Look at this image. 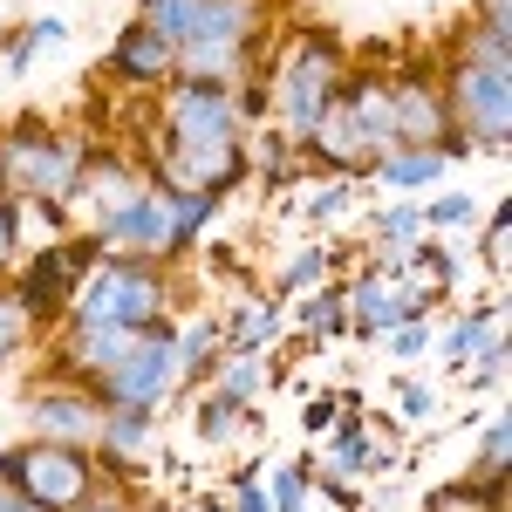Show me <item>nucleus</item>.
Returning a JSON list of instances; mask_svg holds the SVG:
<instances>
[{
	"instance_id": "f257e3e1",
	"label": "nucleus",
	"mask_w": 512,
	"mask_h": 512,
	"mask_svg": "<svg viewBox=\"0 0 512 512\" xmlns=\"http://www.w3.org/2000/svg\"><path fill=\"white\" fill-rule=\"evenodd\" d=\"M349 62H342V35L335 28H301V35L280 48L274 82H267V110L280 117V137L301 151V137L321 123V110L342 96Z\"/></svg>"
},
{
	"instance_id": "7ed1b4c3",
	"label": "nucleus",
	"mask_w": 512,
	"mask_h": 512,
	"mask_svg": "<svg viewBox=\"0 0 512 512\" xmlns=\"http://www.w3.org/2000/svg\"><path fill=\"white\" fill-rule=\"evenodd\" d=\"M82 158H89L82 137H55L48 123L21 117L7 137H0L7 198H28V205H55V212H69V205H76V185H82Z\"/></svg>"
},
{
	"instance_id": "412c9836",
	"label": "nucleus",
	"mask_w": 512,
	"mask_h": 512,
	"mask_svg": "<svg viewBox=\"0 0 512 512\" xmlns=\"http://www.w3.org/2000/svg\"><path fill=\"white\" fill-rule=\"evenodd\" d=\"M369 171H376V178H383L390 192H403V198H424V185H437V178H444L451 164L437 158V151H410V144H396V151H383V158L369 164Z\"/></svg>"
},
{
	"instance_id": "37998d69",
	"label": "nucleus",
	"mask_w": 512,
	"mask_h": 512,
	"mask_svg": "<svg viewBox=\"0 0 512 512\" xmlns=\"http://www.w3.org/2000/svg\"><path fill=\"white\" fill-rule=\"evenodd\" d=\"M82 512H130V499H123V492H110V478H103V492H96Z\"/></svg>"
},
{
	"instance_id": "e433bc0d",
	"label": "nucleus",
	"mask_w": 512,
	"mask_h": 512,
	"mask_svg": "<svg viewBox=\"0 0 512 512\" xmlns=\"http://www.w3.org/2000/svg\"><path fill=\"white\" fill-rule=\"evenodd\" d=\"M349 205H355V185H349V178H328V185L308 198V219H315V226H321V219H342Z\"/></svg>"
},
{
	"instance_id": "ea45409f",
	"label": "nucleus",
	"mask_w": 512,
	"mask_h": 512,
	"mask_svg": "<svg viewBox=\"0 0 512 512\" xmlns=\"http://www.w3.org/2000/svg\"><path fill=\"white\" fill-rule=\"evenodd\" d=\"M431 151H437L444 164H472V151H478V144L465 137V130H458V123H444V130H437V144H431Z\"/></svg>"
},
{
	"instance_id": "58836bf2",
	"label": "nucleus",
	"mask_w": 512,
	"mask_h": 512,
	"mask_svg": "<svg viewBox=\"0 0 512 512\" xmlns=\"http://www.w3.org/2000/svg\"><path fill=\"white\" fill-rule=\"evenodd\" d=\"M506 212H492V226H485V267H492V274L506 280V260H512V246H506Z\"/></svg>"
},
{
	"instance_id": "bb28decb",
	"label": "nucleus",
	"mask_w": 512,
	"mask_h": 512,
	"mask_svg": "<svg viewBox=\"0 0 512 512\" xmlns=\"http://www.w3.org/2000/svg\"><path fill=\"white\" fill-rule=\"evenodd\" d=\"M506 465H512V424H506V410H492L485 431H478L472 478H478V485H506Z\"/></svg>"
},
{
	"instance_id": "a18cd8bd",
	"label": "nucleus",
	"mask_w": 512,
	"mask_h": 512,
	"mask_svg": "<svg viewBox=\"0 0 512 512\" xmlns=\"http://www.w3.org/2000/svg\"><path fill=\"white\" fill-rule=\"evenodd\" d=\"M0 512H48V506H35L28 492H14V485H0Z\"/></svg>"
},
{
	"instance_id": "2eb2a0df",
	"label": "nucleus",
	"mask_w": 512,
	"mask_h": 512,
	"mask_svg": "<svg viewBox=\"0 0 512 512\" xmlns=\"http://www.w3.org/2000/svg\"><path fill=\"white\" fill-rule=\"evenodd\" d=\"M342 117H349L355 130V144L369 151V164L383 158V151H396V117H390V82H376V76H349L342 82Z\"/></svg>"
},
{
	"instance_id": "0eeeda50",
	"label": "nucleus",
	"mask_w": 512,
	"mask_h": 512,
	"mask_svg": "<svg viewBox=\"0 0 512 512\" xmlns=\"http://www.w3.org/2000/svg\"><path fill=\"white\" fill-rule=\"evenodd\" d=\"M239 103L233 89H212V82H164V158H192V151H219L239 144Z\"/></svg>"
},
{
	"instance_id": "79ce46f5",
	"label": "nucleus",
	"mask_w": 512,
	"mask_h": 512,
	"mask_svg": "<svg viewBox=\"0 0 512 512\" xmlns=\"http://www.w3.org/2000/svg\"><path fill=\"white\" fill-rule=\"evenodd\" d=\"M28 69H35V41L7 35V76H28Z\"/></svg>"
},
{
	"instance_id": "2f4dec72",
	"label": "nucleus",
	"mask_w": 512,
	"mask_h": 512,
	"mask_svg": "<svg viewBox=\"0 0 512 512\" xmlns=\"http://www.w3.org/2000/svg\"><path fill=\"white\" fill-rule=\"evenodd\" d=\"M383 342H390V355L403 362V369H410V362H424V355H431V342H437V321H431V315H417V321H396V328L383 335Z\"/></svg>"
},
{
	"instance_id": "a878e982",
	"label": "nucleus",
	"mask_w": 512,
	"mask_h": 512,
	"mask_svg": "<svg viewBox=\"0 0 512 512\" xmlns=\"http://www.w3.org/2000/svg\"><path fill=\"white\" fill-rule=\"evenodd\" d=\"M328 274H335V246H301L287 267H280L274 280V301H294V294H315V287H328Z\"/></svg>"
},
{
	"instance_id": "1a4fd4ad",
	"label": "nucleus",
	"mask_w": 512,
	"mask_h": 512,
	"mask_svg": "<svg viewBox=\"0 0 512 512\" xmlns=\"http://www.w3.org/2000/svg\"><path fill=\"white\" fill-rule=\"evenodd\" d=\"M89 239L117 260H158L171 267L178 260V239H171V205H164V185H151L144 198H130L123 212H110L103 226H89Z\"/></svg>"
},
{
	"instance_id": "4c0bfd02",
	"label": "nucleus",
	"mask_w": 512,
	"mask_h": 512,
	"mask_svg": "<svg viewBox=\"0 0 512 512\" xmlns=\"http://www.w3.org/2000/svg\"><path fill=\"white\" fill-rule=\"evenodd\" d=\"M21 260V205L0 192V267H14Z\"/></svg>"
},
{
	"instance_id": "72a5a7b5",
	"label": "nucleus",
	"mask_w": 512,
	"mask_h": 512,
	"mask_svg": "<svg viewBox=\"0 0 512 512\" xmlns=\"http://www.w3.org/2000/svg\"><path fill=\"white\" fill-rule=\"evenodd\" d=\"M478 219V198L472 192H444L424 205V233H444V226H472Z\"/></svg>"
},
{
	"instance_id": "aec40b11",
	"label": "nucleus",
	"mask_w": 512,
	"mask_h": 512,
	"mask_svg": "<svg viewBox=\"0 0 512 512\" xmlns=\"http://www.w3.org/2000/svg\"><path fill=\"white\" fill-rule=\"evenodd\" d=\"M212 390L239 403V410H253L260 396L274 390V355H253V349H226L212 362Z\"/></svg>"
},
{
	"instance_id": "39448f33",
	"label": "nucleus",
	"mask_w": 512,
	"mask_h": 512,
	"mask_svg": "<svg viewBox=\"0 0 512 512\" xmlns=\"http://www.w3.org/2000/svg\"><path fill=\"white\" fill-rule=\"evenodd\" d=\"M0 485L28 492L48 512H82L103 492V465L69 444H14V451H0Z\"/></svg>"
},
{
	"instance_id": "473e14b6",
	"label": "nucleus",
	"mask_w": 512,
	"mask_h": 512,
	"mask_svg": "<svg viewBox=\"0 0 512 512\" xmlns=\"http://www.w3.org/2000/svg\"><path fill=\"white\" fill-rule=\"evenodd\" d=\"M28 335H35V321H28V308H21L14 294H0V369H7L14 355L28 349Z\"/></svg>"
},
{
	"instance_id": "c9c22d12",
	"label": "nucleus",
	"mask_w": 512,
	"mask_h": 512,
	"mask_svg": "<svg viewBox=\"0 0 512 512\" xmlns=\"http://www.w3.org/2000/svg\"><path fill=\"white\" fill-rule=\"evenodd\" d=\"M335 417H342V390H321V396L301 403V431H308V437H328V431H335Z\"/></svg>"
},
{
	"instance_id": "4be33fe9",
	"label": "nucleus",
	"mask_w": 512,
	"mask_h": 512,
	"mask_svg": "<svg viewBox=\"0 0 512 512\" xmlns=\"http://www.w3.org/2000/svg\"><path fill=\"white\" fill-rule=\"evenodd\" d=\"M226 328V349H253V355H267L274 349V335H280V301L274 294H246L233 308V321H219Z\"/></svg>"
},
{
	"instance_id": "a211bd4d",
	"label": "nucleus",
	"mask_w": 512,
	"mask_h": 512,
	"mask_svg": "<svg viewBox=\"0 0 512 512\" xmlns=\"http://www.w3.org/2000/svg\"><path fill=\"white\" fill-rule=\"evenodd\" d=\"M171 355H178V390H198L205 376H212V362L226 355V328L219 315H192L171 328Z\"/></svg>"
},
{
	"instance_id": "c85d7f7f",
	"label": "nucleus",
	"mask_w": 512,
	"mask_h": 512,
	"mask_svg": "<svg viewBox=\"0 0 512 512\" xmlns=\"http://www.w3.org/2000/svg\"><path fill=\"white\" fill-rule=\"evenodd\" d=\"M424 512H506V485H478V478H458L424 499Z\"/></svg>"
},
{
	"instance_id": "09e8293b",
	"label": "nucleus",
	"mask_w": 512,
	"mask_h": 512,
	"mask_svg": "<svg viewBox=\"0 0 512 512\" xmlns=\"http://www.w3.org/2000/svg\"><path fill=\"white\" fill-rule=\"evenodd\" d=\"M137 7H144V0H137Z\"/></svg>"
},
{
	"instance_id": "ddd939ff",
	"label": "nucleus",
	"mask_w": 512,
	"mask_h": 512,
	"mask_svg": "<svg viewBox=\"0 0 512 512\" xmlns=\"http://www.w3.org/2000/svg\"><path fill=\"white\" fill-rule=\"evenodd\" d=\"M390 117H396V144H410V151H431L437 130L451 123V110H444V89H437V76L424 69H410V76L390 82Z\"/></svg>"
},
{
	"instance_id": "cd10ccee",
	"label": "nucleus",
	"mask_w": 512,
	"mask_h": 512,
	"mask_svg": "<svg viewBox=\"0 0 512 512\" xmlns=\"http://www.w3.org/2000/svg\"><path fill=\"white\" fill-rule=\"evenodd\" d=\"M239 431H246V410L226 403L219 390H205L192 403V437H198V444H226V437H239Z\"/></svg>"
},
{
	"instance_id": "a19ab883",
	"label": "nucleus",
	"mask_w": 512,
	"mask_h": 512,
	"mask_svg": "<svg viewBox=\"0 0 512 512\" xmlns=\"http://www.w3.org/2000/svg\"><path fill=\"white\" fill-rule=\"evenodd\" d=\"M21 35L35 41V55H41V48H55V41H69V21H62V14H35V21H28Z\"/></svg>"
},
{
	"instance_id": "9b49d317",
	"label": "nucleus",
	"mask_w": 512,
	"mask_h": 512,
	"mask_svg": "<svg viewBox=\"0 0 512 512\" xmlns=\"http://www.w3.org/2000/svg\"><path fill=\"white\" fill-rule=\"evenodd\" d=\"M89 458L103 465V478H137V472H151V465L164 458L158 417H144V410H103Z\"/></svg>"
},
{
	"instance_id": "c756f323",
	"label": "nucleus",
	"mask_w": 512,
	"mask_h": 512,
	"mask_svg": "<svg viewBox=\"0 0 512 512\" xmlns=\"http://www.w3.org/2000/svg\"><path fill=\"white\" fill-rule=\"evenodd\" d=\"M396 424H403V431H431L437 424V390L424 376H403V383H396Z\"/></svg>"
},
{
	"instance_id": "6e6552de",
	"label": "nucleus",
	"mask_w": 512,
	"mask_h": 512,
	"mask_svg": "<svg viewBox=\"0 0 512 512\" xmlns=\"http://www.w3.org/2000/svg\"><path fill=\"white\" fill-rule=\"evenodd\" d=\"M21 417H28L35 444H69V451H89V444H96V424H103V403H96V390H89V383L55 376V383H35V390H28Z\"/></svg>"
},
{
	"instance_id": "f03ea898",
	"label": "nucleus",
	"mask_w": 512,
	"mask_h": 512,
	"mask_svg": "<svg viewBox=\"0 0 512 512\" xmlns=\"http://www.w3.org/2000/svg\"><path fill=\"white\" fill-rule=\"evenodd\" d=\"M171 308V274L158 260H117L103 253L89 274H76V294H69V321H110V328H151Z\"/></svg>"
},
{
	"instance_id": "393cba45",
	"label": "nucleus",
	"mask_w": 512,
	"mask_h": 512,
	"mask_svg": "<svg viewBox=\"0 0 512 512\" xmlns=\"http://www.w3.org/2000/svg\"><path fill=\"white\" fill-rule=\"evenodd\" d=\"M164 205H171V239H178V253H192V239L212 226V212H219V192H192V185H164Z\"/></svg>"
},
{
	"instance_id": "f3484780",
	"label": "nucleus",
	"mask_w": 512,
	"mask_h": 512,
	"mask_svg": "<svg viewBox=\"0 0 512 512\" xmlns=\"http://www.w3.org/2000/svg\"><path fill=\"white\" fill-rule=\"evenodd\" d=\"M130 349V328H110V321H69V349H62V369L55 376H76V383H96L110 376Z\"/></svg>"
},
{
	"instance_id": "423d86ee",
	"label": "nucleus",
	"mask_w": 512,
	"mask_h": 512,
	"mask_svg": "<svg viewBox=\"0 0 512 512\" xmlns=\"http://www.w3.org/2000/svg\"><path fill=\"white\" fill-rule=\"evenodd\" d=\"M103 410H144V417H158V403L178 390V355H171V321H151V328H137L130 335V349L110 376H96L89 383Z\"/></svg>"
},
{
	"instance_id": "7c9ffc66",
	"label": "nucleus",
	"mask_w": 512,
	"mask_h": 512,
	"mask_svg": "<svg viewBox=\"0 0 512 512\" xmlns=\"http://www.w3.org/2000/svg\"><path fill=\"white\" fill-rule=\"evenodd\" d=\"M260 485H267L274 512H308L315 506V478H308V465H280V472L260 478Z\"/></svg>"
},
{
	"instance_id": "4468645a",
	"label": "nucleus",
	"mask_w": 512,
	"mask_h": 512,
	"mask_svg": "<svg viewBox=\"0 0 512 512\" xmlns=\"http://www.w3.org/2000/svg\"><path fill=\"white\" fill-rule=\"evenodd\" d=\"M110 76L130 82V89H164V82H178V48L158 41L144 21H130V28L110 41Z\"/></svg>"
},
{
	"instance_id": "9d476101",
	"label": "nucleus",
	"mask_w": 512,
	"mask_h": 512,
	"mask_svg": "<svg viewBox=\"0 0 512 512\" xmlns=\"http://www.w3.org/2000/svg\"><path fill=\"white\" fill-rule=\"evenodd\" d=\"M342 294H349V335H355V342H362V335L383 342L396 321H417V315H431V308H437L431 294H417L410 280H383V274H369V267H362Z\"/></svg>"
},
{
	"instance_id": "de8ad7c7",
	"label": "nucleus",
	"mask_w": 512,
	"mask_h": 512,
	"mask_svg": "<svg viewBox=\"0 0 512 512\" xmlns=\"http://www.w3.org/2000/svg\"><path fill=\"white\" fill-rule=\"evenodd\" d=\"M0 192H7V171H0Z\"/></svg>"
},
{
	"instance_id": "49530a36",
	"label": "nucleus",
	"mask_w": 512,
	"mask_h": 512,
	"mask_svg": "<svg viewBox=\"0 0 512 512\" xmlns=\"http://www.w3.org/2000/svg\"><path fill=\"white\" fill-rule=\"evenodd\" d=\"M178 512H226L219 499H192V506H178Z\"/></svg>"
},
{
	"instance_id": "b1692460",
	"label": "nucleus",
	"mask_w": 512,
	"mask_h": 512,
	"mask_svg": "<svg viewBox=\"0 0 512 512\" xmlns=\"http://www.w3.org/2000/svg\"><path fill=\"white\" fill-rule=\"evenodd\" d=\"M369 233H376V253H410V246H424V198L383 205V212L369 219Z\"/></svg>"
},
{
	"instance_id": "f8f14e48",
	"label": "nucleus",
	"mask_w": 512,
	"mask_h": 512,
	"mask_svg": "<svg viewBox=\"0 0 512 512\" xmlns=\"http://www.w3.org/2000/svg\"><path fill=\"white\" fill-rule=\"evenodd\" d=\"M151 185H158V178H151L137 158H123V151H89V158H82L76 205H89V226H103L110 212H123L130 198H144Z\"/></svg>"
},
{
	"instance_id": "6ab92c4d",
	"label": "nucleus",
	"mask_w": 512,
	"mask_h": 512,
	"mask_svg": "<svg viewBox=\"0 0 512 512\" xmlns=\"http://www.w3.org/2000/svg\"><path fill=\"white\" fill-rule=\"evenodd\" d=\"M301 151H308L315 164H328L335 178H355V171H369V151L355 144V130H349V117H342V103H328V110H321V123L308 130V137H301Z\"/></svg>"
},
{
	"instance_id": "c03bdc74",
	"label": "nucleus",
	"mask_w": 512,
	"mask_h": 512,
	"mask_svg": "<svg viewBox=\"0 0 512 512\" xmlns=\"http://www.w3.org/2000/svg\"><path fill=\"white\" fill-rule=\"evenodd\" d=\"M472 21H499V28H512V0H478Z\"/></svg>"
},
{
	"instance_id": "f704fd0d",
	"label": "nucleus",
	"mask_w": 512,
	"mask_h": 512,
	"mask_svg": "<svg viewBox=\"0 0 512 512\" xmlns=\"http://www.w3.org/2000/svg\"><path fill=\"white\" fill-rule=\"evenodd\" d=\"M226 512H274L267 485H260V465H239L233 472V499H226Z\"/></svg>"
},
{
	"instance_id": "5701e85b",
	"label": "nucleus",
	"mask_w": 512,
	"mask_h": 512,
	"mask_svg": "<svg viewBox=\"0 0 512 512\" xmlns=\"http://www.w3.org/2000/svg\"><path fill=\"white\" fill-rule=\"evenodd\" d=\"M301 342L315 349V342H342L349 335V294L328 280V287H315V294H301Z\"/></svg>"
},
{
	"instance_id": "20e7f679",
	"label": "nucleus",
	"mask_w": 512,
	"mask_h": 512,
	"mask_svg": "<svg viewBox=\"0 0 512 512\" xmlns=\"http://www.w3.org/2000/svg\"><path fill=\"white\" fill-rule=\"evenodd\" d=\"M444 110L472 137L478 151H506L512 144V62H478V55H451L444 62Z\"/></svg>"
},
{
	"instance_id": "dca6fc26",
	"label": "nucleus",
	"mask_w": 512,
	"mask_h": 512,
	"mask_svg": "<svg viewBox=\"0 0 512 512\" xmlns=\"http://www.w3.org/2000/svg\"><path fill=\"white\" fill-rule=\"evenodd\" d=\"M499 349H506V301H478L472 315L437 328V342H431V355H444L451 369H472V362H485Z\"/></svg>"
}]
</instances>
